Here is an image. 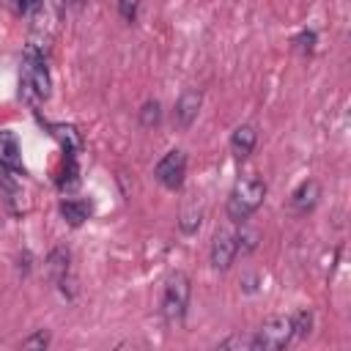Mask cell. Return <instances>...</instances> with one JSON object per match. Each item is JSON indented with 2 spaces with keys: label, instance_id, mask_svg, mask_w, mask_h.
Segmentation results:
<instances>
[{
  "label": "cell",
  "instance_id": "15",
  "mask_svg": "<svg viewBox=\"0 0 351 351\" xmlns=\"http://www.w3.org/2000/svg\"><path fill=\"white\" fill-rule=\"evenodd\" d=\"M52 134L60 140V145H63L66 154H77L82 148V140H80V134H77L74 126H52Z\"/></svg>",
  "mask_w": 351,
  "mask_h": 351
},
{
  "label": "cell",
  "instance_id": "20",
  "mask_svg": "<svg viewBox=\"0 0 351 351\" xmlns=\"http://www.w3.org/2000/svg\"><path fill=\"white\" fill-rule=\"evenodd\" d=\"M315 41H318L315 30H302L299 36H293V47H296L302 55H310V52L315 49Z\"/></svg>",
  "mask_w": 351,
  "mask_h": 351
},
{
  "label": "cell",
  "instance_id": "6",
  "mask_svg": "<svg viewBox=\"0 0 351 351\" xmlns=\"http://www.w3.org/2000/svg\"><path fill=\"white\" fill-rule=\"evenodd\" d=\"M203 107V90L200 88H184L181 96L176 99V110H173V121L181 129H189L197 121V112Z\"/></svg>",
  "mask_w": 351,
  "mask_h": 351
},
{
  "label": "cell",
  "instance_id": "3",
  "mask_svg": "<svg viewBox=\"0 0 351 351\" xmlns=\"http://www.w3.org/2000/svg\"><path fill=\"white\" fill-rule=\"evenodd\" d=\"M189 296H192V282L184 271H173L165 282V291H162V318L167 324H181L184 315H186V307H189Z\"/></svg>",
  "mask_w": 351,
  "mask_h": 351
},
{
  "label": "cell",
  "instance_id": "21",
  "mask_svg": "<svg viewBox=\"0 0 351 351\" xmlns=\"http://www.w3.org/2000/svg\"><path fill=\"white\" fill-rule=\"evenodd\" d=\"M137 5H140V0H118V11H121V16L126 22L137 19Z\"/></svg>",
  "mask_w": 351,
  "mask_h": 351
},
{
  "label": "cell",
  "instance_id": "17",
  "mask_svg": "<svg viewBox=\"0 0 351 351\" xmlns=\"http://www.w3.org/2000/svg\"><path fill=\"white\" fill-rule=\"evenodd\" d=\"M291 326H293V337H307L313 332V313L310 310H296L291 315Z\"/></svg>",
  "mask_w": 351,
  "mask_h": 351
},
{
  "label": "cell",
  "instance_id": "9",
  "mask_svg": "<svg viewBox=\"0 0 351 351\" xmlns=\"http://www.w3.org/2000/svg\"><path fill=\"white\" fill-rule=\"evenodd\" d=\"M258 145V129L255 123H239L230 132V151L236 159H247Z\"/></svg>",
  "mask_w": 351,
  "mask_h": 351
},
{
  "label": "cell",
  "instance_id": "5",
  "mask_svg": "<svg viewBox=\"0 0 351 351\" xmlns=\"http://www.w3.org/2000/svg\"><path fill=\"white\" fill-rule=\"evenodd\" d=\"M154 178H156L165 189H170V192L181 189V186H184V178H186V154H184L181 148H170V151L156 162Z\"/></svg>",
  "mask_w": 351,
  "mask_h": 351
},
{
  "label": "cell",
  "instance_id": "7",
  "mask_svg": "<svg viewBox=\"0 0 351 351\" xmlns=\"http://www.w3.org/2000/svg\"><path fill=\"white\" fill-rule=\"evenodd\" d=\"M236 255H239L236 233H230V230H219V233L214 236V241H211V250H208V261H211V266H214L217 271H228V269L233 266Z\"/></svg>",
  "mask_w": 351,
  "mask_h": 351
},
{
  "label": "cell",
  "instance_id": "8",
  "mask_svg": "<svg viewBox=\"0 0 351 351\" xmlns=\"http://www.w3.org/2000/svg\"><path fill=\"white\" fill-rule=\"evenodd\" d=\"M318 200H321V184H318L315 178H304V181L291 192L288 206H291L293 214L304 217V214H310V211L318 206Z\"/></svg>",
  "mask_w": 351,
  "mask_h": 351
},
{
  "label": "cell",
  "instance_id": "18",
  "mask_svg": "<svg viewBox=\"0 0 351 351\" xmlns=\"http://www.w3.org/2000/svg\"><path fill=\"white\" fill-rule=\"evenodd\" d=\"M258 230H250V228H241L239 233H236V247H239V252L241 255H250L252 250H258Z\"/></svg>",
  "mask_w": 351,
  "mask_h": 351
},
{
  "label": "cell",
  "instance_id": "12",
  "mask_svg": "<svg viewBox=\"0 0 351 351\" xmlns=\"http://www.w3.org/2000/svg\"><path fill=\"white\" fill-rule=\"evenodd\" d=\"M47 274L52 282L63 280L66 274H71V252L66 247H55L49 255H47Z\"/></svg>",
  "mask_w": 351,
  "mask_h": 351
},
{
  "label": "cell",
  "instance_id": "13",
  "mask_svg": "<svg viewBox=\"0 0 351 351\" xmlns=\"http://www.w3.org/2000/svg\"><path fill=\"white\" fill-rule=\"evenodd\" d=\"M200 225H203V208L189 206V208H184V211H181V217H178V230H181L184 236L197 233V230H200Z\"/></svg>",
  "mask_w": 351,
  "mask_h": 351
},
{
  "label": "cell",
  "instance_id": "19",
  "mask_svg": "<svg viewBox=\"0 0 351 351\" xmlns=\"http://www.w3.org/2000/svg\"><path fill=\"white\" fill-rule=\"evenodd\" d=\"M49 343H52V335H49L47 329H38V332H33V335L22 337V343H19V346H22V348H41V351H44Z\"/></svg>",
  "mask_w": 351,
  "mask_h": 351
},
{
  "label": "cell",
  "instance_id": "14",
  "mask_svg": "<svg viewBox=\"0 0 351 351\" xmlns=\"http://www.w3.org/2000/svg\"><path fill=\"white\" fill-rule=\"evenodd\" d=\"M137 118H140V126H143V129H154V126H159V121H162V104H159L156 99L143 101Z\"/></svg>",
  "mask_w": 351,
  "mask_h": 351
},
{
  "label": "cell",
  "instance_id": "1",
  "mask_svg": "<svg viewBox=\"0 0 351 351\" xmlns=\"http://www.w3.org/2000/svg\"><path fill=\"white\" fill-rule=\"evenodd\" d=\"M263 197H266V184L263 178L258 176H244L233 184L230 195H228V203H225V211H228V219L233 222H247L261 206H263Z\"/></svg>",
  "mask_w": 351,
  "mask_h": 351
},
{
  "label": "cell",
  "instance_id": "4",
  "mask_svg": "<svg viewBox=\"0 0 351 351\" xmlns=\"http://www.w3.org/2000/svg\"><path fill=\"white\" fill-rule=\"evenodd\" d=\"M293 340L291 315H269L255 332V351H282Z\"/></svg>",
  "mask_w": 351,
  "mask_h": 351
},
{
  "label": "cell",
  "instance_id": "16",
  "mask_svg": "<svg viewBox=\"0 0 351 351\" xmlns=\"http://www.w3.org/2000/svg\"><path fill=\"white\" fill-rule=\"evenodd\" d=\"M217 348H233V351H255V335H241V332H233L228 337H222L217 343Z\"/></svg>",
  "mask_w": 351,
  "mask_h": 351
},
{
  "label": "cell",
  "instance_id": "10",
  "mask_svg": "<svg viewBox=\"0 0 351 351\" xmlns=\"http://www.w3.org/2000/svg\"><path fill=\"white\" fill-rule=\"evenodd\" d=\"M0 165L8 167L11 173H25L22 154H19V140L8 129H0Z\"/></svg>",
  "mask_w": 351,
  "mask_h": 351
},
{
  "label": "cell",
  "instance_id": "11",
  "mask_svg": "<svg viewBox=\"0 0 351 351\" xmlns=\"http://www.w3.org/2000/svg\"><path fill=\"white\" fill-rule=\"evenodd\" d=\"M58 211H60V217L71 228H80L85 219H90L93 206H90V200H82V197H63L60 206H58Z\"/></svg>",
  "mask_w": 351,
  "mask_h": 351
},
{
  "label": "cell",
  "instance_id": "2",
  "mask_svg": "<svg viewBox=\"0 0 351 351\" xmlns=\"http://www.w3.org/2000/svg\"><path fill=\"white\" fill-rule=\"evenodd\" d=\"M22 88L33 101H47L52 93V77L44 60V49L38 44L25 47V69H22Z\"/></svg>",
  "mask_w": 351,
  "mask_h": 351
},
{
  "label": "cell",
  "instance_id": "22",
  "mask_svg": "<svg viewBox=\"0 0 351 351\" xmlns=\"http://www.w3.org/2000/svg\"><path fill=\"white\" fill-rule=\"evenodd\" d=\"M71 3H77V5H82V3H85V0H71Z\"/></svg>",
  "mask_w": 351,
  "mask_h": 351
}]
</instances>
